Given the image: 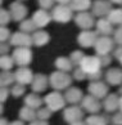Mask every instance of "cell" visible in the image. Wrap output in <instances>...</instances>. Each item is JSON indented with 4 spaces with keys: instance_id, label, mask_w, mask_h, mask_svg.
Returning <instances> with one entry per match:
<instances>
[{
    "instance_id": "6da1fadb",
    "label": "cell",
    "mask_w": 122,
    "mask_h": 125,
    "mask_svg": "<svg viewBox=\"0 0 122 125\" xmlns=\"http://www.w3.org/2000/svg\"><path fill=\"white\" fill-rule=\"evenodd\" d=\"M72 77L68 75V72L63 71H55L49 77V84L54 90H66L68 86H71Z\"/></svg>"
},
{
    "instance_id": "7a4b0ae2",
    "label": "cell",
    "mask_w": 122,
    "mask_h": 125,
    "mask_svg": "<svg viewBox=\"0 0 122 125\" xmlns=\"http://www.w3.org/2000/svg\"><path fill=\"white\" fill-rule=\"evenodd\" d=\"M43 101H44L45 106L51 111V112H57V111L63 110L64 106L67 104L63 94L58 90H54V92H51V93H48L43 98Z\"/></svg>"
},
{
    "instance_id": "3957f363",
    "label": "cell",
    "mask_w": 122,
    "mask_h": 125,
    "mask_svg": "<svg viewBox=\"0 0 122 125\" xmlns=\"http://www.w3.org/2000/svg\"><path fill=\"white\" fill-rule=\"evenodd\" d=\"M80 68L86 73V75H93L100 71L102 67V62L99 57L95 55H87V57H82V59L80 61Z\"/></svg>"
},
{
    "instance_id": "277c9868",
    "label": "cell",
    "mask_w": 122,
    "mask_h": 125,
    "mask_svg": "<svg viewBox=\"0 0 122 125\" xmlns=\"http://www.w3.org/2000/svg\"><path fill=\"white\" fill-rule=\"evenodd\" d=\"M12 58L14 61V63H17L19 67L27 66L32 61V53L28 47H17L14 49V52H13Z\"/></svg>"
},
{
    "instance_id": "5b68a950",
    "label": "cell",
    "mask_w": 122,
    "mask_h": 125,
    "mask_svg": "<svg viewBox=\"0 0 122 125\" xmlns=\"http://www.w3.org/2000/svg\"><path fill=\"white\" fill-rule=\"evenodd\" d=\"M80 107H81L85 112L89 114H98L102 110V102L100 99L93 97L91 94L84 95L81 102H80Z\"/></svg>"
},
{
    "instance_id": "8992f818",
    "label": "cell",
    "mask_w": 122,
    "mask_h": 125,
    "mask_svg": "<svg viewBox=\"0 0 122 125\" xmlns=\"http://www.w3.org/2000/svg\"><path fill=\"white\" fill-rule=\"evenodd\" d=\"M51 18L55 20L57 22H62V23H67L68 21H71L72 18V9L64 5V4H59L58 7H55L51 12Z\"/></svg>"
},
{
    "instance_id": "52a82bcc",
    "label": "cell",
    "mask_w": 122,
    "mask_h": 125,
    "mask_svg": "<svg viewBox=\"0 0 122 125\" xmlns=\"http://www.w3.org/2000/svg\"><path fill=\"white\" fill-rule=\"evenodd\" d=\"M63 119H64V121H67L68 124L78 121V120H84V110L80 107L78 104H71L69 107L64 108Z\"/></svg>"
},
{
    "instance_id": "ba28073f",
    "label": "cell",
    "mask_w": 122,
    "mask_h": 125,
    "mask_svg": "<svg viewBox=\"0 0 122 125\" xmlns=\"http://www.w3.org/2000/svg\"><path fill=\"white\" fill-rule=\"evenodd\" d=\"M87 90H89V94H91L93 97H95L98 99H103L108 93H109L108 85L104 81H99V80L91 81L87 86Z\"/></svg>"
},
{
    "instance_id": "9c48e42d",
    "label": "cell",
    "mask_w": 122,
    "mask_h": 125,
    "mask_svg": "<svg viewBox=\"0 0 122 125\" xmlns=\"http://www.w3.org/2000/svg\"><path fill=\"white\" fill-rule=\"evenodd\" d=\"M118 104H120V95L116 93H108L102 102V107L104 108L105 112H116L118 110Z\"/></svg>"
},
{
    "instance_id": "30bf717a",
    "label": "cell",
    "mask_w": 122,
    "mask_h": 125,
    "mask_svg": "<svg viewBox=\"0 0 122 125\" xmlns=\"http://www.w3.org/2000/svg\"><path fill=\"white\" fill-rule=\"evenodd\" d=\"M113 43L114 41L109 39L108 36H103V38H98L95 41V50L99 55H105L113 49Z\"/></svg>"
},
{
    "instance_id": "8fae6325",
    "label": "cell",
    "mask_w": 122,
    "mask_h": 125,
    "mask_svg": "<svg viewBox=\"0 0 122 125\" xmlns=\"http://www.w3.org/2000/svg\"><path fill=\"white\" fill-rule=\"evenodd\" d=\"M64 99H66V103H69V104H78L81 102L84 93L81 89L78 88H75V86H68L64 92Z\"/></svg>"
},
{
    "instance_id": "7c38bea8",
    "label": "cell",
    "mask_w": 122,
    "mask_h": 125,
    "mask_svg": "<svg viewBox=\"0 0 122 125\" xmlns=\"http://www.w3.org/2000/svg\"><path fill=\"white\" fill-rule=\"evenodd\" d=\"M49 85V79L43 73H36L32 77L31 81V89L35 93H43L46 90V88Z\"/></svg>"
},
{
    "instance_id": "4fadbf2b",
    "label": "cell",
    "mask_w": 122,
    "mask_h": 125,
    "mask_svg": "<svg viewBox=\"0 0 122 125\" xmlns=\"http://www.w3.org/2000/svg\"><path fill=\"white\" fill-rule=\"evenodd\" d=\"M9 40H10V44H13L14 47H30L32 44V38L28 34L22 31L10 35Z\"/></svg>"
},
{
    "instance_id": "5bb4252c",
    "label": "cell",
    "mask_w": 122,
    "mask_h": 125,
    "mask_svg": "<svg viewBox=\"0 0 122 125\" xmlns=\"http://www.w3.org/2000/svg\"><path fill=\"white\" fill-rule=\"evenodd\" d=\"M32 77H34V73H32V71L30 70V68H27L26 66L19 67V68H18V70L14 72L16 83H18V84H22V85L31 84Z\"/></svg>"
},
{
    "instance_id": "9a60e30c",
    "label": "cell",
    "mask_w": 122,
    "mask_h": 125,
    "mask_svg": "<svg viewBox=\"0 0 122 125\" xmlns=\"http://www.w3.org/2000/svg\"><path fill=\"white\" fill-rule=\"evenodd\" d=\"M10 18L14 21H22L27 16V8L21 1H14L10 4V10H9Z\"/></svg>"
},
{
    "instance_id": "2e32d148",
    "label": "cell",
    "mask_w": 122,
    "mask_h": 125,
    "mask_svg": "<svg viewBox=\"0 0 122 125\" xmlns=\"http://www.w3.org/2000/svg\"><path fill=\"white\" fill-rule=\"evenodd\" d=\"M76 23H77V26L81 27V29L87 30V29H90V27L94 26L95 21H94V17L90 14V13L80 12L77 14V17H76Z\"/></svg>"
},
{
    "instance_id": "e0dca14e",
    "label": "cell",
    "mask_w": 122,
    "mask_h": 125,
    "mask_svg": "<svg viewBox=\"0 0 122 125\" xmlns=\"http://www.w3.org/2000/svg\"><path fill=\"white\" fill-rule=\"evenodd\" d=\"M98 39L96 36V32L94 31H82L81 34L78 35V43L80 45H82V47L85 48H89V47H93L94 44H95V41Z\"/></svg>"
},
{
    "instance_id": "ac0fdd59",
    "label": "cell",
    "mask_w": 122,
    "mask_h": 125,
    "mask_svg": "<svg viewBox=\"0 0 122 125\" xmlns=\"http://www.w3.org/2000/svg\"><path fill=\"white\" fill-rule=\"evenodd\" d=\"M50 20H51V16L45 9H40V10L35 12L34 17H32V21L36 25V27H45L50 22Z\"/></svg>"
},
{
    "instance_id": "d6986e66",
    "label": "cell",
    "mask_w": 122,
    "mask_h": 125,
    "mask_svg": "<svg viewBox=\"0 0 122 125\" xmlns=\"http://www.w3.org/2000/svg\"><path fill=\"white\" fill-rule=\"evenodd\" d=\"M105 81L109 85H121L122 84V71L120 68H111L105 73Z\"/></svg>"
},
{
    "instance_id": "ffe728a7",
    "label": "cell",
    "mask_w": 122,
    "mask_h": 125,
    "mask_svg": "<svg viewBox=\"0 0 122 125\" xmlns=\"http://www.w3.org/2000/svg\"><path fill=\"white\" fill-rule=\"evenodd\" d=\"M111 12V4L108 1H104V0H96L95 3L93 4V13L95 16L103 17L108 14Z\"/></svg>"
},
{
    "instance_id": "44dd1931",
    "label": "cell",
    "mask_w": 122,
    "mask_h": 125,
    "mask_svg": "<svg viewBox=\"0 0 122 125\" xmlns=\"http://www.w3.org/2000/svg\"><path fill=\"white\" fill-rule=\"evenodd\" d=\"M43 103H44L43 98L39 95V93H35V92H32V93L27 94L25 97V106H28V107L34 108V110L40 108L43 106Z\"/></svg>"
},
{
    "instance_id": "7402d4cb",
    "label": "cell",
    "mask_w": 122,
    "mask_h": 125,
    "mask_svg": "<svg viewBox=\"0 0 122 125\" xmlns=\"http://www.w3.org/2000/svg\"><path fill=\"white\" fill-rule=\"evenodd\" d=\"M31 38H32V44L37 45V47H43V45L48 44L50 36L45 31H34V35Z\"/></svg>"
},
{
    "instance_id": "603a6c76",
    "label": "cell",
    "mask_w": 122,
    "mask_h": 125,
    "mask_svg": "<svg viewBox=\"0 0 122 125\" xmlns=\"http://www.w3.org/2000/svg\"><path fill=\"white\" fill-rule=\"evenodd\" d=\"M108 117L105 115H98V114H91L87 116L85 120L86 125H108Z\"/></svg>"
},
{
    "instance_id": "cb8c5ba5",
    "label": "cell",
    "mask_w": 122,
    "mask_h": 125,
    "mask_svg": "<svg viewBox=\"0 0 122 125\" xmlns=\"http://www.w3.org/2000/svg\"><path fill=\"white\" fill-rule=\"evenodd\" d=\"M35 119H36V110L28 107V106H23L19 110V120H22V121L30 123Z\"/></svg>"
},
{
    "instance_id": "d4e9b609",
    "label": "cell",
    "mask_w": 122,
    "mask_h": 125,
    "mask_svg": "<svg viewBox=\"0 0 122 125\" xmlns=\"http://www.w3.org/2000/svg\"><path fill=\"white\" fill-rule=\"evenodd\" d=\"M69 3H71L69 8L72 10H77V12H85L91 5V0H71Z\"/></svg>"
},
{
    "instance_id": "484cf974",
    "label": "cell",
    "mask_w": 122,
    "mask_h": 125,
    "mask_svg": "<svg viewBox=\"0 0 122 125\" xmlns=\"http://www.w3.org/2000/svg\"><path fill=\"white\" fill-rule=\"evenodd\" d=\"M14 83H16V79H14V73L13 72L7 70L0 73V85L8 88V86H12Z\"/></svg>"
},
{
    "instance_id": "4316f807",
    "label": "cell",
    "mask_w": 122,
    "mask_h": 125,
    "mask_svg": "<svg viewBox=\"0 0 122 125\" xmlns=\"http://www.w3.org/2000/svg\"><path fill=\"white\" fill-rule=\"evenodd\" d=\"M55 66H57L58 71H63V72H69L72 70L73 64L71 62L69 58H64V57H60L55 61Z\"/></svg>"
},
{
    "instance_id": "83f0119b",
    "label": "cell",
    "mask_w": 122,
    "mask_h": 125,
    "mask_svg": "<svg viewBox=\"0 0 122 125\" xmlns=\"http://www.w3.org/2000/svg\"><path fill=\"white\" fill-rule=\"evenodd\" d=\"M108 21L111 23H114V25H120L122 23V9H114L108 13Z\"/></svg>"
},
{
    "instance_id": "f1b7e54d",
    "label": "cell",
    "mask_w": 122,
    "mask_h": 125,
    "mask_svg": "<svg viewBox=\"0 0 122 125\" xmlns=\"http://www.w3.org/2000/svg\"><path fill=\"white\" fill-rule=\"evenodd\" d=\"M96 27H98V31L102 32V34H104V35H109L111 32H112V23L108 20H100V21H98Z\"/></svg>"
},
{
    "instance_id": "f546056e",
    "label": "cell",
    "mask_w": 122,
    "mask_h": 125,
    "mask_svg": "<svg viewBox=\"0 0 122 125\" xmlns=\"http://www.w3.org/2000/svg\"><path fill=\"white\" fill-rule=\"evenodd\" d=\"M14 64V61H13L12 57H9L8 54H3L0 55V68L3 71H7V70H10Z\"/></svg>"
},
{
    "instance_id": "4dcf8cb0",
    "label": "cell",
    "mask_w": 122,
    "mask_h": 125,
    "mask_svg": "<svg viewBox=\"0 0 122 125\" xmlns=\"http://www.w3.org/2000/svg\"><path fill=\"white\" fill-rule=\"evenodd\" d=\"M51 115H53V112H51L46 106L36 110V119H39V120H45V121H48V120L51 117Z\"/></svg>"
},
{
    "instance_id": "1f68e13d",
    "label": "cell",
    "mask_w": 122,
    "mask_h": 125,
    "mask_svg": "<svg viewBox=\"0 0 122 125\" xmlns=\"http://www.w3.org/2000/svg\"><path fill=\"white\" fill-rule=\"evenodd\" d=\"M9 92H10V94L14 97V98H19V97H22L23 94L26 93V89H25V85L16 83V84L12 85V88H10Z\"/></svg>"
},
{
    "instance_id": "d6a6232c",
    "label": "cell",
    "mask_w": 122,
    "mask_h": 125,
    "mask_svg": "<svg viewBox=\"0 0 122 125\" xmlns=\"http://www.w3.org/2000/svg\"><path fill=\"white\" fill-rule=\"evenodd\" d=\"M36 25L34 23V21L32 20H25L22 21L21 23V31L22 32H26V34H30V32H34L36 31Z\"/></svg>"
},
{
    "instance_id": "836d02e7",
    "label": "cell",
    "mask_w": 122,
    "mask_h": 125,
    "mask_svg": "<svg viewBox=\"0 0 122 125\" xmlns=\"http://www.w3.org/2000/svg\"><path fill=\"white\" fill-rule=\"evenodd\" d=\"M10 14H9V12L5 10V9H1L0 8V26H5L7 23H9V21H10Z\"/></svg>"
},
{
    "instance_id": "e575fe53",
    "label": "cell",
    "mask_w": 122,
    "mask_h": 125,
    "mask_svg": "<svg viewBox=\"0 0 122 125\" xmlns=\"http://www.w3.org/2000/svg\"><path fill=\"white\" fill-rule=\"evenodd\" d=\"M10 38V32L5 26H0V43H4Z\"/></svg>"
},
{
    "instance_id": "d590c367",
    "label": "cell",
    "mask_w": 122,
    "mask_h": 125,
    "mask_svg": "<svg viewBox=\"0 0 122 125\" xmlns=\"http://www.w3.org/2000/svg\"><path fill=\"white\" fill-rule=\"evenodd\" d=\"M9 94H10V92H9L8 88L0 85V103H4V102L8 99Z\"/></svg>"
},
{
    "instance_id": "8d00e7d4",
    "label": "cell",
    "mask_w": 122,
    "mask_h": 125,
    "mask_svg": "<svg viewBox=\"0 0 122 125\" xmlns=\"http://www.w3.org/2000/svg\"><path fill=\"white\" fill-rule=\"evenodd\" d=\"M82 57H84V54H82L81 52H78V50L73 52L72 55H71V62H72V64H78L80 61L82 59Z\"/></svg>"
},
{
    "instance_id": "74e56055",
    "label": "cell",
    "mask_w": 122,
    "mask_h": 125,
    "mask_svg": "<svg viewBox=\"0 0 122 125\" xmlns=\"http://www.w3.org/2000/svg\"><path fill=\"white\" fill-rule=\"evenodd\" d=\"M86 76L87 75L81 70V68H77V70L73 71V79L77 80V81H81V80H84V79H86Z\"/></svg>"
},
{
    "instance_id": "f35d334b",
    "label": "cell",
    "mask_w": 122,
    "mask_h": 125,
    "mask_svg": "<svg viewBox=\"0 0 122 125\" xmlns=\"http://www.w3.org/2000/svg\"><path fill=\"white\" fill-rule=\"evenodd\" d=\"M112 124L113 125H122V112H116L113 116H112Z\"/></svg>"
},
{
    "instance_id": "ab89813d",
    "label": "cell",
    "mask_w": 122,
    "mask_h": 125,
    "mask_svg": "<svg viewBox=\"0 0 122 125\" xmlns=\"http://www.w3.org/2000/svg\"><path fill=\"white\" fill-rule=\"evenodd\" d=\"M53 3H54V0H39V4L43 7V9L51 8L53 7Z\"/></svg>"
},
{
    "instance_id": "60d3db41",
    "label": "cell",
    "mask_w": 122,
    "mask_h": 125,
    "mask_svg": "<svg viewBox=\"0 0 122 125\" xmlns=\"http://www.w3.org/2000/svg\"><path fill=\"white\" fill-rule=\"evenodd\" d=\"M114 41H116V43H118L120 45H122V29L117 30L114 32Z\"/></svg>"
},
{
    "instance_id": "b9f144b4",
    "label": "cell",
    "mask_w": 122,
    "mask_h": 125,
    "mask_svg": "<svg viewBox=\"0 0 122 125\" xmlns=\"http://www.w3.org/2000/svg\"><path fill=\"white\" fill-rule=\"evenodd\" d=\"M8 52H9V45L5 44V41H4V43H0V55L7 54Z\"/></svg>"
},
{
    "instance_id": "7bdbcfd3",
    "label": "cell",
    "mask_w": 122,
    "mask_h": 125,
    "mask_svg": "<svg viewBox=\"0 0 122 125\" xmlns=\"http://www.w3.org/2000/svg\"><path fill=\"white\" fill-rule=\"evenodd\" d=\"M28 125H49V123H48V121H45V120L35 119V120H32V121H30Z\"/></svg>"
},
{
    "instance_id": "ee69618b",
    "label": "cell",
    "mask_w": 122,
    "mask_h": 125,
    "mask_svg": "<svg viewBox=\"0 0 122 125\" xmlns=\"http://www.w3.org/2000/svg\"><path fill=\"white\" fill-rule=\"evenodd\" d=\"M9 125H25V121H22V120H16V121L9 123Z\"/></svg>"
},
{
    "instance_id": "f6af8a7d",
    "label": "cell",
    "mask_w": 122,
    "mask_h": 125,
    "mask_svg": "<svg viewBox=\"0 0 122 125\" xmlns=\"http://www.w3.org/2000/svg\"><path fill=\"white\" fill-rule=\"evenodd\" d=\"M69 125H86L84 120H78V121H75V123H71Z\"/></svg>"
},
{
    "instance_id": "bcb514c9",
    "label": "cell",
    "mask_w": 122,
    "mask_h": 125,
    "mask_svg": "<svg viewBox=\"0 0 122 125\" xmlns=\"http://www.w3.org/2000/svg\"><path fill=\"white\" fill-rule=\"evenodd\" d=\"M0 125H9L8 120L4 119V117H0Z\"/></svg>"
},
{
    "instance_id": "7dc6e473",
    "label": "cell",
    "mask_w": 122,
    "mask_h": 125,
    "mask_svg": "<svg viewBox=\"0 0 122 125\" xmlns=\"http://www.w3.org/2000/svg\"><path fill=\"white\" fill-rule=\"evenodd\" d=\"M57 1H59V4H64V5H66V4L69 3L71 0H57Z\"/></svg>"
},
{
    "instance_id": "c3c4849f",
    "label": "cell",
    "mask_w": 122,
    "mask_h": 125,
    "mask_svg": "<svg viewBox=\"0 0 122 125\" xmlns=\"http://www.w3.org/2000/svg\"><path fill=\"white\" fill-rule=\"evenodd\" d=\"M118 108L121 110V112H122V95L120 97V104H118Z\"/></svg>"
},
{
    "instance_id": "681fc988",
    "label": "cell",
    "mask_w": 122,
    "mask_h": 125,
    "mask_svg": "<svg viewBox=\"0 0 122 125\" xmlns=\"http://www.w3.org/2000/svg\"><path fill=\"white\" fill-rule=\"evenodd\" d=\"M111 1H113V3H117V4H122V0H111Z\"/></svg>"
},
{
    "instance_id": "f907efd6",
    "label": "cell",
    "mask_w": 122,
    "mask_h": 125,
    "mask_svg": "<svg viewBox=\"0 0 122 125\" xmlns=\"http://www.w3.org/2000/svg\"><path fill=\"white\" fill-rule=\"evenodd\" d=\"M3 110H4V107H3V103H0V115L3 114Z\"/></svg>"
},
{
    "instance_id": "816d5d0a",
    "label": "cell",
    "mask_w": 122,
    "mask_h": 125,
    "mask_svg": "<svg viewBox=\"0 0 122 125\" xmlns=\"http://www.w3.org/2000/svg\"><path fill=\"white\" fill-rule=\"evenodd\" d=\"M118 93H120V94H121V95H122V86H121V88H120V92H118Z\"/></svg>"
},
{
    "instance_id": "f5cc1de1",
    "label": "cell",
    "mask_w": 122,
    "mask_h": 125,
    "mask_svg": "<svg viewBox=\"0 0 122 125\" xmlns=\"http://www.w3.org/2000/svg\"><path fill=\"white\" fill-rule=\"evenodd\" d=\"M120 61H121V63H122V57H121V58H120Z\"/></svg>"
},
{
    "instance_id": "db71d44e",
    "label": "cell",
    "mask_w": 122,
    "mask_h": 125,
    "mask_svg": "<svg viewBox=\"0 0 122 125\" xmlns=\"http://www.w3.org/2000/svg\"><path fill=\"white\" fill-rule=\"evenodd\" d=\"M1 1H3V0H0V5H1Z\"/></svg>"
}]
</instances>
